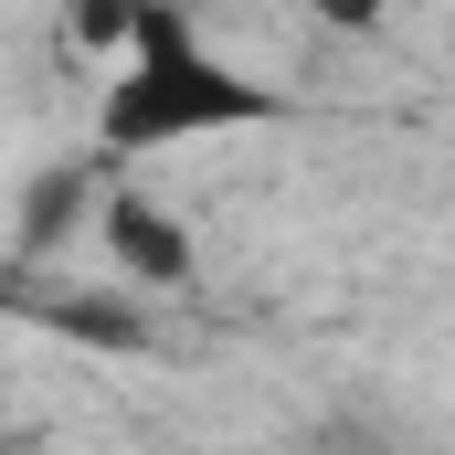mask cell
Instances as JSON below:
<instances>
[{"label": "cell", "instance_id": "277c9868", "mask_svg": "<svg viewBox=\"0 0 455 455\" xmlns=\"http://www.w3.org/2000/svg\"><path fill=\"white\" fill-rule=\"evenodd\" d=\"M148 11H202V0H148Z\"/></svg>", "mask_w": 455, "mask_h": 455}, {"label": "cell", "instance_id": "7a4b0ae2", "mask_svg": "<svg viewBox=\"0 0 455 455\" xmlns=\"http://www.w3.org/2000/svg\"><path fill=\"white\" fill-rule=\"evenodd\" d=\"M96 233H107L116 275H138V286H180V275H191V233L170 223L148 191H107V202H96Z\"/></svg>", "mask_w": 455, "mask_h": 455}, {"label": "cell", "instance_id": "6da1fadb", "mask_svg": "<svg viewBox=\"0 0 455 455\" xmlns=\"http://www.w3.org/2000/svg\"><path fill=\"white\" fill-rule=\"evenodd\" d=\"M275 96L212 53L202 32H191V11H148L138 0V21L116 32V75L107 96H96V138L127 148V159H148V148H191V138H233V127H265Z\"/></svg>", "mask_w": 455, "mask_h": 455}, {"label": "cell", "instance_id": "3957f363", "mask_svg": "<svg viewBox=\"0 0 455 455\" xmlns=\"http://www.w3.org/2000/svg\"><path fill=\"white\" fill-rule=\"evenodd\" d=\"M307 11H318V21H371L381 0H307Z\"/></svg>", "mask_w": 455, "mask_h": 455}]
</instances>
